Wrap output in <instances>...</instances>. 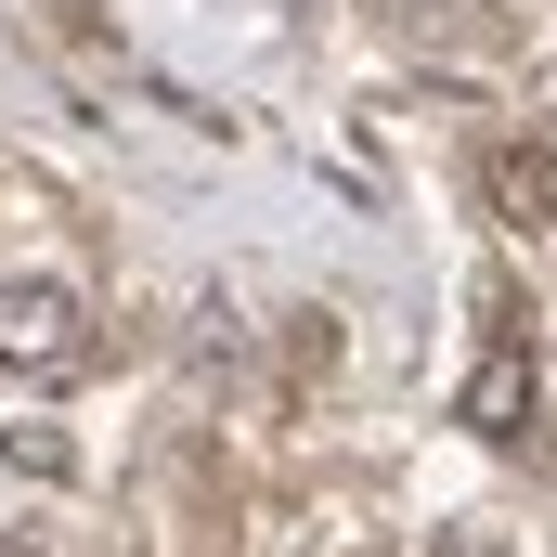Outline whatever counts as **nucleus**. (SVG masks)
<instances>
[{"mask_svg": "<svg viewBox=\"0 0 557 557\" xmlns=\"http://www.w3.org/2000/svg\"><path fill=\"white\" fill-rule=\"evenodd\" d=\"M78 350H91V311H78L65 273L0 285V376H78Z\"/></svg>", "mask_w": 557, "mask_h": 557, "instance_id": "obj_1", "label": "nucleus"}, {"mask_svg": "<svg viewBox=\"0 0 557 557\" xmlns=\"http://www.w3.org/2000/svg\"><path fill=\"white\" fill-rule=\"evenodd\" d=\"M480 195H493V221H506V234H557V143H493Z\"/></svg>", "mask_w": 557, "mask_h": 557, "instance_id": "obj_2", "label": "nucleus"}, {"mask_svg": "<svg viewBox=\"0 0 557 557\" xmlns=\"http://www.w3.org/2000/svg\"><path fill=\"white\" fill-rule=\"evenodd\" d=\"M454 416L480 428V441H506V428L532 416V350H519V324H493V350L467 363V403H454Z\"/></svg>", "mask_w": 557, "mask_h": 557, "instance_id": "obj_3", "label": "nucleus"}, {"mask_svg": "<svg viewBox=\"0 0 557 557\" xmlns=\"http://www.w3.org/2000/svg\"><path fill=\"white\" fill-rule=\"evenodd\" d=\"M0 467L13 480H78V441L65 428H0Z\"/></svg>", "mask_w": 557, "mask_h": 557, "instance_id": "obj_4", "label": "nucleus"}, {"mask_svg": "<svg viewBox=\"0 0 557 557\" xmlns=\"http://www.w3.org/2000/svg\"><path fill=\"white\" fill-rule=\"evenodd\" d=\"M428 557H519V545H506V532H441Z\"/></svg>", "mask_w": 557, "mask_h": 557, "instance_id": "obj_5", "label": "nucleus"}]
</instances>
